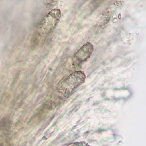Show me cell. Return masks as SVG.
<instances>
[{"mask_svg":"<svg viewBox=\"0 0 146 146\" xmlns=\"http://www.w3.org/2000/svg\"><path fill=\"white\" fill-rule=\"evenodd\" d=\"M86 75L82 71H76L66 79L62 80L58 85V91L64 96L71 94L85 81Z\"/></svg>","mask_w":146,"mask_h":146,"instance_id":"cell-1","label":"cell"},{"mask_svg":"<svg viewBox=\"0 0 146 146\" xmlns=\"http://www.w3.org/2000/svg\"><path fill=\"white\" fill-rule=\"evenodd\" d=\"M61 17V11L59 9L51 10L41 23L39 30L40 34L45 35L50 33L58 24Z\"/></svg>","mask_w":146,"mask_h":146,"instance_id":"cell-2","label":"cell"},{"mask_svg":"<svg viewBox=\"0 0 146 146\" xmlns=\"http://www.w3.org/2000/svg\"><path fill=\"white\" fill-rule=\"evenodd\" d=\"M94 50V46L92 43L90 42L85 43L74 55L72 59L73 66L77 67L85 62L92 55Z\"/></svg>","mask_w":146,"mask_h":146,"instance_id":"cell-3","label":"cell"},{"mask_svg":"<svg viewBox=\"0 0 146 146\" xmlns=\"http://www.w3.org/2000/svg\"><path fill=\"white\" fill-rule=\"evenodd\" d=\"M63 146H89L88 143L84 142H80L72 143H68L66 144Z\"/></svg>","mask_w":146,"mask_h":146,"instance_id":"cell-4","label":"cell"}]
</instances>
